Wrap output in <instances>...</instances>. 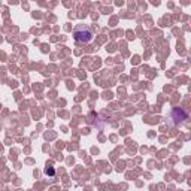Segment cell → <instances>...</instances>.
<instances>
[{"label":"cell","mask_w":191,"mask_h":191,"mask_svg":"<svg viewBox=\"0 0 191 191\" xmlns=\"http://www.w3.org/2000/svg\"><path fill=\"white\" fill-rule=\"evenodd\" d=\"M75 39L78 41V42H90L91 39H93V33L90 29H87V27H78L76 30H75Z\"/></svg>","instance_id":"1"}]
</instances>
